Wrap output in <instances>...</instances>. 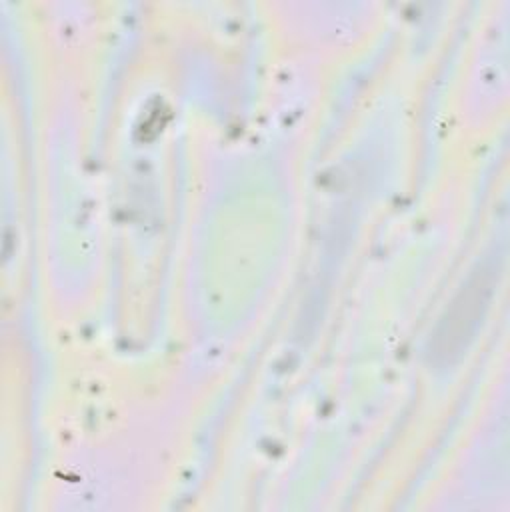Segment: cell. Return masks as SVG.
<instances>
[{
	"instance_id": "6da1fadb",
	"label": "cell",
	"mask_w": 510,
	"mask_h": 512,
	"mask_svg": "<svg viewBox=\"0 0 510 512\" xmlns=\"http://www.w3.org/2000/svg\"><path fill=\"white\" fill-rule=\"evenodd\" d=\"M490 290H492V270L476 272L470 278L468 286L460 292L458 300L454 302L448 316L444 318L442 330L436 334L434 346L438 348L440 354H446V350H452L454 336H456V330H458V324L462 322V318H466V324L474 330L476 320L480 318L482 310L486 308ZM460 340H466L464 332H462V326H460Z\"/></svg>"
}]
</instances>
